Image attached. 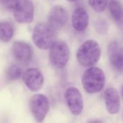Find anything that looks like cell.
I'll list each match as a JSON object with an SVG mask.
<instances>
[{
	"label": "cell",
	"instance_id": "52a82bcc",
	"mask_svg": "<svg viewBox=\"0 0 123 123\" xmlns=\"http://www.w3.org/2000/svg\"><path fill=\"white\" fill-rule=\"evenodd\" d=\"M65 99L68 107L75 116L81 114L84 109V101L80 91L76 87H69L65 93Z\"/></svg>",
	"mask_w": 123,
	"mask_h": 123
},
{
	"label": "cell",
	"instance_id": "7c38bea8",
	"mask_svg": "<svg viewBox=\"0 0 123 123\" xmlns=\"http://www.w3.org/2000/svg\"><path fill=\"white\" fill-rule=\"evenodd\" d=\"M105 107L111 115L117 114L120 110V98L117 91L115 88H108L104 95Z\"/></svg>",
	"mask_w": 123,
	"mask_h": 123
},
{
	"label": "cell",
	"instance_id": "277c9868",
	"mask_svg": "<svg viewBox=\"0 0 123 123\" xmlns=\"http://www.w3.org/2000/svg\"><path fill=\"white\" fill-rule=\"evenodd\" d=\"M70 57L68 45L63 40H55L50 48L49 60L51 65L58 69L64 68Z\"/></svg>",
	"mask_w": 123,
	"mask_h": 123
},
{
	"label": "cell",
	"instance_id": "6da1fadb",
	"mask_svg": "<svg viewBox=\"0 0 123 123\" xmlns=\"http://www.w3.org/2000/svg\"><path fill=\"white\" fill-rule=\"evenodd\" d=\"M101 57V48L94 40H86L79 48L76 58L79 63L86 68L94 66Z\"/></svg>",
	"mask_w": 123,
	"mask_h": 123
},
{
	"label": "cell",
	"instance_id": "d6986e66",
	"mask_svg": "<svg viewBox=\"0 0 123 123\" xmlns=\"http://www.w3.org/2000/svg\"><path fill=\"white\" fill-rule=\"evenodd\" d=\"M67 1H68L69 2H74V1H76V0H67Z\"/></svg>",
	"mask_w": 123,
	"mask_h": 123
},
{
	"label": "cell",
	"instance_id": "8fae6325",
	"mask_svg": "<svg viewBox=\"0 0 123 123\" xmlns=\"http://www.w3.org/2000/svg\"><path fill=\"white\" fill-rule=\"evenodd\" d=\"M12 52L15 59L22 63L30 62L33 55L32 47L22 41L14 42L12 45Z\"/></svg>",
	"mask_w": 123,
	"mask_h": 123
},
{
	"label": "cell",
	"instance_id": "ac0fdd59",
	"mask_svg": "<svg viewBox=\"0 0 123 123\" xmlns=\"http://www.w3.org/2000/svg\"><path fill=\"white\" fill-rule=\"evenodd\" d=\"M0 1L2 5L8 9H13V8L14 7V6L17 4L18 1V0H0Z\"/></svg>",
	"mask_w": 123,
	"mask_h": 123
},
{
	"label": "cell",
	"instance_id": "e0dca14e",
	"mask_svg": "<svg viewBox=\"0 0 123 123\" xmlns=\"http://www.w3.org/2000/svg\"><path fill=\"white\" fill-rule=\"evenodd\" d=\"M89 4L97 12H104L108 4V0H88Z\"/></svg>",
	"mask_w": 123,
	"mask_h": 123
},
{
	"label": "cell",
	"instance_id": "2e32d148",
	"mask_svg": "<svg viewBox=\"0 0 123 123\" xmlns=\"http://www.w3.org/2000/svg\"><path fill=\"white\" fill-rule=\"evenodd\" d=\"M22 68L16 64L10 66L6 71V79L10 81L17 80L22 76Z\"/></svg>",
	"mask_w": 123,
	"mask_h": 123
},
{
	"label": "cell",
	"instance_id": "4fadbf2b",
	"mask_svg": "<svg viewBox=\"0 0 123 123\" xmlns=\"http://www.w3.org/2000/svg\"><path fill=\"white\" fill-rule=\"evenodd\" d=\"M71 22L72 26L76 31H84L88 27L89 22V17L86 9L81 6L76 8L72 14Z\"/></svg>",
	"mask_w": 123,
	"mask_h": 123
},
{
	"label": "cell",
	"instance_id": "30bf717a",
	"mask_svg": "<svg viewBox=\"0 0 123 123\" xmlns=\"http://www.w3.org/2000/svg\"><path fill=\"white\" fill-rule=\"evenodd\" d=\"M68 14L66 10L61 5L53 6L48 15V25L55 30H61L67 22Z\"/></svg>",
	"mask_w": 123,
	"mask_h": 123
},
{
	"label": "cell",
	"instance_id": "9c48e42d",
	"mask_svg": "<svg viewBox=\"0 0 123 123\" xmlns=\"http://www.w3.org/2000/svg\"><path fill=\"white\" fill-rule=\"evenodd\" d=\"M26 86L31 92H37L43 84L44 78L40 70L36 68H30L25 71L22 76Z\"/></svg>",
	"mask_w": 123,
	"mask_h": 123
},
{
	"label": "cell",
	"instance_id": "9a60e30c",
	"mask_svg": "<svg viewBox=\"0 0 123 123\" xmlns=\"http://www.w3.org/2000/svg\"><path fill=\"white\" fill-rule=\"evenodd\" d=\"M13 27L9 22H0V40L4 43L9 42L13 36Z\"/></svg>",
	"mask_w": 123,
	"mask_h": 123
},
{
	"label": "cell",
	"instance_id": "8992f818",
	"mask_svg": "<svg viewBox=\"0 0 123 123\" xmlns=\"http://www.w3.org/2000/svg\"><path fill=\"white\" fill-rule=\"evenodd\" d=\"M14 19L19 23H30L34 18V5L31 0H18L13 8Z\"/></svg>",
	"mask_w": 123,
	"mask_h": 123
},
{
	"label": "cell",
	"instance_id": "5bb4252c",
	"mask_svg": "<svg viewBox=\"0 0 123 123\" xmlns=\"http://www.w3.org/2000/svg\"><path fill=\"white\" fill-rule=\"evenodd\" d=\"M109 10L112 18L117 22L123 21V6L118 0H110L108 1Z\"/></svg>",
	"mask_w": 123,
	"mask_h": 123
},
{
	"label": "cell",
	"instance_id": "ffe728a7",
	"mask_svg": "<svg viewBox=\"0 0 123 123\" xmlns=\"http://www.w3.org/2000/svg\"><path fill=\"white\" fill-rule=\"evenodd\" d=\"M121 93H122V96H123V87H122V89H121Z\"/></svg>",
	"mask_w": 123,
	"mask_h": 123
},
{
	"label": "cell",
	"instance_id": "7a4b0ae2",
	"mask_svg": "<svg viewBox=\"0 0 123 123\" xmlns=\"http://www.w3.org/2000/svg\"><path fill=\"white\" fill-rule=\"evenodd\" d=\"M81 84L88 94L99 92L105 84V76L103 71L98 67H89L82 76Z\"/></svg>",
	"mask_w": 123,
	"mask_h": 123
},
{
	"label": "cell",
	"instance_id": "3957f363",
	"mask_svg": "<svg viewBox=\"0 0 123 123\" xmlns=\"http://www.w3.org/2000/svg\"><path fill=\"white\" fill-rule=\"evenodd\" d=\"M48 23L37 24L32 32V40L40 49H49L55 41V32Z\"/></svg>",
	"mask_w": 123,
	"mask_h": 123
},
{
	"label": "cell",
	"instance_id": "ba28073f",
	"mask_svg": "<svg viewBox=\"0 0 123 123\" xmlns=\"http://www.w3.org/2000/svg\"><path fill=\"white\" fill-rule=\"evenodd\" d=\"M108 57L111 66L118 73H123V47L117 40H112L108 45Z\"/></svg>",
	"mask_w": 123,
	"mask_h": 123
},
{
	"label": "cell",
	"instance_id": "5b68a950",
	"mask_svg": "<svg viewBox=\"0 0 123 123\" xmlns=\"http://www.w3.org/2000/svg\"><path fill=\"white\" fill-rule=\"evenodd\" d=\"M30 108L34 118L37 122H43L49 111V100L43 94H35L30 99Z\"/></svg>",
	"mask_w": 123,
	"mask_h": 123
}]
</instances>
